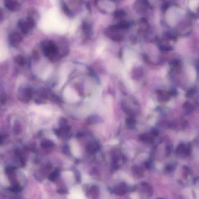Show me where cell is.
I'll return each mask as SVG.
<instances>
[{
  "label": "cell",
  "instance_id": "1",
  "mask_svg": "<svg viewBox=\"0 0 199 199\" xmlns=\"http://www.w3.org/2000/svg\"><path fill=\"white\" fill-rule=\"evenodd\" d=\"M175 154L178 157L183 159L189 157L192 154V147L191 144L180 142L176 148Z\"/></svg>",
  "mask_w": 199,
  "mask_h": 199
},
{
  "label": "cell",
  "instance_id": "2",
  "mask_svg": "<svg viewBox=\"0 0 199 199\" xmlns=\"http://www.w3.org/2000/svg\"><path fill=\"white\" fill-rule=\"evenodd\" d=\"M42 47L44 55L49 58H53L57 53V47L51 42H44L42 43Z\"/></svg>",
  "mask_w": 199,
  "mask_h": 199
},
{
  "label": "cell",
  "instance_id": "3",
  "mask_svg": "<svg viewBox=\"0 0 199 199\" xmlns=\"http://www.w3.org/2000/svg\"><path fill=\"white\" fill-rule=\"evenodd\" d=\"M5 7L12 12L19 11L21 7L17 0H4Z\"/></svg>",
  "mask_w": 199,
  "mask_h": 199
},
{
  "label": "cell",
  "instance_id": "4",
  "mask_svg": "<svg viewBox=\"0 0 199 199\" xmlns=\"http://www.w3.org/2000/svg\"><path fill=\"white\" fill-rule=\"evenodd\" d=\"M22 40L21 35L18 32H14L10 34L8 38V41L12 46H18Z\"/></svg>",
  "mask_w": 199,
  "mask_h": 199
},
{
  "label": "cell",
  "instance_id": "5",
  "mask_svg": "<svg viewBox=\"0 0 199 199\" xmlns=\"http://www.w3.org/2000/svg\"><path fill=\"white\" fill-rule=\"evenodd\" d=\"M157 95L158 100L161 102H168L169 101L170 97H171L168 93V91H164L162 90L158 91L157 92Z\"/></svg>",
  "mask_w": 199,
  "mask_h": 199
},
{
  "label": "cell",
  "instance_id": "6",
  "mask_svg": "<svg viewBox=\"0 0 199 199\" xmlns=\"http://www.w3.org/2000/svg\"><path fill=\"white\" fill-rule=\"evenodd\" d=\"M183 112L185 115H189L194 112L195 106L194 105L190 102H186L184 104L183 107Z\"/></svg>",
  "mask_w": 199,
  "mask_h": 199
},
{
  "label": "cell",
  "instance_id": "7",
  "mask_svg": "<svg viewBox=\"0 0 199 199\" xmlns=\"http://www.w3.org/2000/svg\"><path fill=\"white\" fill-rule=\"evenodd\" d=\"M182 181H183L184 182H186V181H188V180L191 179L192 177L193 176V174L191 170L189 168L188 166H184V167L182 168Z\"/></svg>",
  "mask_w": 199,
  "mask_h": 199
},
{
  "label": "cell",
  "instance_id": "8",
  "mask_svg": "<svg viewBox=\"0 0 199 199\" xmlns=\"http://www.w3.org/2000/svg\"><path fill=\"white\" fill-rule=\"evenodd\" d=\"M18 27L24 34H27L30 29H31L27 21H24V20H20L18 22Z\"/></svg>",
  "mask_w": 199,
  "mask_h": 199
},
{
  "label": "cell",
  "instance_id": "9",
  "mask_svg": "<svg viewBox=\"0 0 199 199\" xmlns=\"http://www.w3.org/2000/svg\"><path fill=\"white\" fill-rule=\"evenodd\" d=\"M143 72L142 69L139 67H137L133 69L132 71V77L136 79H139L142 77Z\"/></svg>",
  "mask_w": 199,
  "mask_h": 199
},
{
  "label": "cell",
  "instance_id": "10",
  "mask_svg": "<svg viewBox=\"0 0 199 199\" xmlns=\"http://www.w3.org/2000/svg\"><path fill=\"white\" fill-rule=\"evenodd\" d=\"M153 137H154V136H153L152 134L149 135L147 134H143L141 135L140 138H141V141L152 144L154 141V139Z\"/></svg>",
  "mask_w": 199,
  "mask_h": 199
},
{
  "label": "cell",
  "instance_id": "11",
  "mask_svg": "<svg viewBox=\"0 0 199 199\" xmlns=\"http://www.w3.org/2000/svg\"><path fill=\"white\" fill-rule=\"evenodd\" d=\"M115 193L117 195H124L126 193V186L125 185H119L115 189Z\"/></svg>",
  "mask_w": 199,
  "mask_h": 199
},
{
  "label": "cell",
  "instance_id": "12",
  "mask_svg": "<svg viewBox=\"0 0 199 199\" xmlns=\"http://www.w3.org/2000/svg\"><path fill=\"white\" fill-rule=\"evenodd\" d=\"M14 60H15L16 63L18 64V65L21 66L24 65L26 64V58H24V56H21V55L16 56L15 58H14Z\"/></svg>",
  "mask_w": 199,
  "mask_h": 199
},
{
  "label": "cell",
  "instance_id": "13",
  "mask_svg": "<svg viewBox=\"0 0 199 199\" xmlns=\"http://www.w3.org/2000/svg\"><path fill=\"white\" fill-rule=\"evenodd\" d=\"M126 15V12L123 10H117L114 13V16L115 18H122Z\"/></svg>",
  "mask_w": 199,
  "mask_h": 199
},
{
  "label": "cell",
  "instance_id": "14",
  "mask_svg": "<svg viewBox=\"0 0 199 199\" xmlns=\"http://www.w3.org/2000/svg\"><path fill=\"white\" fill-rule=\"evenodd\" d=\"M83 31L86 36H89L90 34V27L87 22H83L82 25Z\"/></svg>",
  "mask_w": 199,
  "mask_h": 199
},
{
  "label": "cell",
  "instance_id": "15",
  "mask_svg": "<svg viewBox=\"0 0 199 199\" xmlns=\"http://www.w3.org/2000/svg\"><path fill=\"white\" fill-rule=\"evenodd\" d=\"M41 146L44 148H48L53 147L54 146V142H53L52 141L46 140V141L42 142L41 144Z\"/></svg>",
  "mask_w": 199,
  "mask_h": 199
},
{
  "label": "cell",
  "instance_id": "16",
  "mask_svg": "<svg viewBox=\"0 0 199 199\" xmlns=\"http://www.w3.org/2000/svg\"><path fill=\"white\" fill-rule=\"evenodd\" d=\"M176 166V164H170L168 165H167L165 167V171L167 173H170L171 172H173L175 170V168Z\"/></svg>",
  "mask_w": 199,
  "mask_h": 199
},
{
  "label": "cell",
  "instance_id": "17",
  "mask_svg": "<svg viewBox=\"0 0 199 199\" xmlns=\"http://www.w3.org/2000/svg\"><path fill=\"white\" fill-rule=\"evenodd\" d=\"M132 170L136 174V175H138L139 176H142L143 175V171L139 166H133Z\"/></svg>",
  "mask_w": 199,
  "mask_h": 199
},
{
  "label": "cell",
  "instance_id": "18",
  "mask_svg": "<svg viewBox=\"0 0 199 199\" xmlns=\"http://www.w3.org/2000/svg\"><path fill=\"white\" fill-rule=\"evenodd\" d=\"M99 121H100V118L97 116H92L89 117L88 119V123H90V124L97 123Z\"/></svg>",
  "mask_w": 199,
  "mask_h": 199
},
{
  "label": "cell",
  "instance_id": "19",
  "mask_svg": "<svg viewBox=\"0 0 199 199\" xmlns=\"http://www.w3.org/2000/svg\"><path fill=\"white\" fill-rule=\"evenodd\" d=\"M98 188L96 186H93L90 190V193L92 196H94V197H96V196L98 194Z\"/></svg>",
  "mask_w": 199,
  "mask_h": 199
},
{
  "label": "cell",
  "instance_id": "20",
  "mask_svg": "<svg viewBox=\"0 0 199 199\" xmlns=\"http://www.w3.org/2000/svg\"><path fill=\"white\" fill-rule=\"evenodd\" d=\"M62 8H63V12L65 14L68 15L69 16H71V10L69 9L67 5H66L65 4H64L63 2L62 4Z\"/></svg>",
  "mask_w": 199,
  "mask_h": 199
},
{
  "label": "cell",
  "instance_id": "21",
  "mask_svg": "<svg viewBox=\"0 0 199 199\" xmlns=\"http://www.w3.org/2000/svg\"><path fill=\"white\" fill-rule=\"evenodd\" d=\"M126 124L129 126H132L134 125L136 123V120L132 116L129 117L127 118L126 121Z\"/></svg>",
  "mask_w": 199,
  "mask_h": 199
},
{
  "label": "cell",
  "instance_id": "22",
  "mask_svg": "<svg viewBox=\"0 0 199 199\" xmlns=\"http://www.w3.org/2000/svg\"><path fill=\"white\" fill-rule=\"evenodd\" d=\"M58 176V172H54L53 173H52L51 175H50L49 176V179L51 181H54L55 180L57 179Z\"/></svg>",
  "mask_w": 199,
  "mask_h": 199
},
{
  "label": "cell",
  "instance_id": "23",
  "mask_svg": "<svg viewBox=\"0 0 199 199\" xmlns=\"http://www.w3.org/2000/svg\"><path fill=\"white\" fill-rule=\"evenodd\" d=\"M168 93H169L171 97H176L177 95V94H178L177 90L175 89V88L170 89V91H168Z\"/></svg>",
  "mask_w": 199,
  "mask_h": 199
},
{
  "label": "cell",
  "instance_id": "24",
  "mask_svg": "<svg viewBox=\"0 0 199 199\" xmlns=\"http://www.w3.org/2000/svg\"><path fill=\"white\" fill-rule=\"evenodd\" d=\"M63 152L65 154H68L70 153V150L68 146H65L63 148Z\"/></svg>",
  "mask_w": 199,
  "mask_h": 199
},
{
  "label": "cell",
  "instance_id": "25",
  "mask_svg": "<svg viewBox=\"0 0 199 199\" xmlns=\"http://www.w3.org/2000/svg\"><path fill=\"white\" fill-rule=\"evenodd\" d=\"M169 6H170V5L168 4V3L165 2L164 4H163V5L162 6V10L163 11H166V10H167V9L169 8Z\"/></svg>",
  "mask_w": 199,
  "mask_h": 199
},
{
  "label": "cell",
  "instance_id": "26",
  "mask_svg": "<svg viewBox=\"0 0 199 199\" xmlns=\"http://www.w3.org/2000/svg\"><path fill=\"white\" fill-rule=\"evenodd\" d=\"M6 97H5L4 94H2L1 95H0V101H1V102L4 103H5L6 102Z\"/></svg>",
  "mask_w": 199,
  "mask_h": 199
},
{
  "label": "cell",
  "instance_id": "27",
  "mask_svg": "<svg viewBox=\"0 0 199 199\" xmlns=\"http://www.w3.org/2000/svg\"><path fill=\"white\" fill-rule=\"evenodd\" d=\"M59 123H60L61 125H63V126H65V124L67 123V121L65 120V119L63 118V119H61L60 120Z\"/></svg>",
  "mask_w": 199,
  "mask_h": 199
},
{
  "label": "cell",
  "instance_id": "28",
  "mask_svg": "<svg viewBox=\"0 0 199 199\" xmlns=\"http://www.w3.org/2000/svg\"><path fill=\"white\" fill-rule=\"evenodd\" d=\"M131 41L132 43H135L137 41V38L135 36H132L131 38Z\"/></svg>",
  "mask_w": 199,
  "mask_h": 199
},
{
  "label": "cell",
  "instance_id": "29",
  "mask_svg": "<svg viewBox=\"0 0 199 199\" xmlns=\"http://www.w3.org/2000/svg\"><path fill=\"white\" fill-rule=\"evenodd\" d=\"M3 18H4V12L2 10L0 9V21L3 20Z\"/></svg>",
  "mask_w": 199,
  "mask_h": 199
},
{
  "label": "cell",
  "instance_id": "30",
  "mask_svg": "<svg viewBox=\"0 0 199 199\" xmlns=\"http://www.w3.org/2000/svg\"><path fill=\"white\" fill-rule=\"evenodd\" d=\"M86 7H87V8H88V10L89 11H91V7H90V5L89 2H87L86 4Z\"/></svg>",
  "mask_w": 199,
  "mask_h": 199
}]
</instances>
